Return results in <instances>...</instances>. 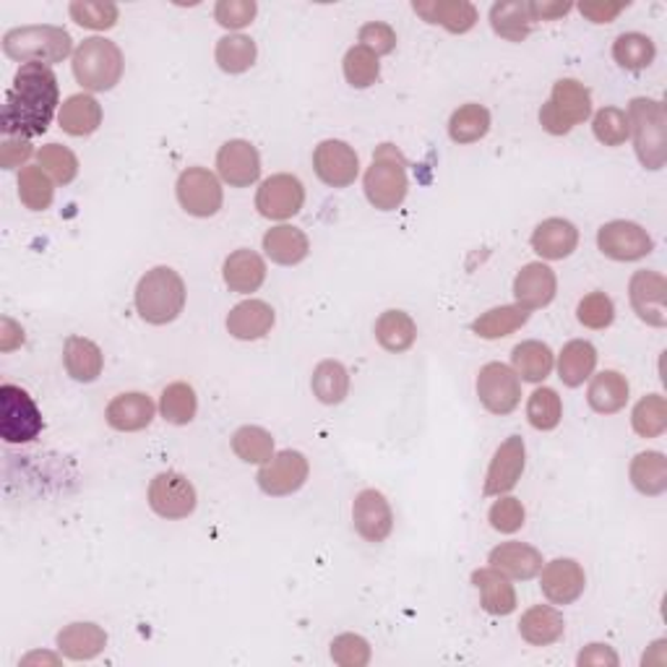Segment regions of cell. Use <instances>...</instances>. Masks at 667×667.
Segmentation results:
<instances>
[{
	"label": "cell",
	"instance_id": "55",
	"mask_svg": "<svg viewBox=\"0 0 667 667\" xmlns=\"http://www.w3.org/2000/svg\"><path fill=\"white\" fill-rule=\"evenodd\" d=\"M525 519H527L525 506H521L519 498H511V496H498V500L488 511L490 527L500 535L519 532V529L525 527Z\"/></svg>",
	"mask_w": 667,
	"mask_h": 667
},
{
	"label": "cell",
	"instance_id": "52",
	"mask_svg": "<svg viewBox=\"0 0 667 667\" xmlns=\"http://www.w3.org/2000/svg\"><path fill=\"white\" fill-rule=\"evenodd\" d=\"M345 79L352 89H368L374 87L381 76V63H378V56H374L368 48L362 44H355V48L347 50L345 56Z\"/></svg>",
	"mask_w": 667,
	"mask_h": 667
},
{
	"label": "cell",
	"instance_id": "1",
	"mask_svg": "<svg viewBox=\"0 0 667 667\" xmlns=\"http://www.w3.org/2000/svg\"><path fill=\"white\" fill-rule=\"evenodd\" d=\"M56 112H60L58 76L50 66H21L6 94L0 131L17 139H34L48 131Z\"/></svg>",
	"mask_w": 667,
	"mask_h": 667
},
{
	"label": "cell",
	"instance_id": "59",
	"mask_svg": "<svg viewBox=\"0 0 667 667\" xmlns=\"http://www.w3.org/2000/svg\"><path fill=\"white\" fill-rule=\"evenodd\" d=\"M34 155L29 139H17V136H6L0 143V167L3 170H17V167H27L29 157Z\"/></svg>",
	"mask_w": 667,
	"mask_h": 667
},
{
	"label": "cell",
	"instance_id": "12",
	"mask_svg": "<svg viewBox=\"0 0 667 667\" xmlns=\"http://www.w3.org/2000/svg\"><path fill=\"white\" fill-rule=\"evenodd\" d=\"M310 475V465L306 459V454L285 449L271 457L267 465H261L259 475H256V482L259 488L267 492L271 498H285L298 492L302 485L308 482Z\"/></svg>",
	"mask_w": 667,
	"mask_h": 667
},
{
	"label": "cell",
	"instance_id": "5",
	"mask_svg": "<svg viewBox=\"0 0 667 667\" xmlns=\"http://www.w3.org/2000/svg\"><path fill=\"white\" fill-rule=\"evenodd\" d=\"M362 188H366L370 207L378 211H394L405 203L409 191L407 159L394 143H381L374 151V162L366 170Z\"/></svg>",
	"mask_w": 667,
	"mask_h": 667
},
{
	"label": "cell",
	"instance_id": "28",
	"mask_svg": "<svg viewBox=\"0 0 667 667\" xmlns=\"http://www.w3.org/2000/svg\"><path fill=\"white\" fill-rule=\"evenodd\" d=\"M222 279L225 285L230 287V292L250 295L267 282V263H263L256 250L240 248L225 259Z\"/></svg>",
	"mask_w": 667,
	"mask_h": 667
},
{
	"label": "cell",
	"instance_id": "62",
	"mask_svg": "<svg viewBox=\"0 0 667 667\" xmlns=\"http://www.w3.org/2000/svg\"><path fill=\"white\" fill-rule=\"evenodd\" d=\"M571 11V3H558V0H532L529 3V17H532V21H556Z\"/></svg>",
	"mask_w": 667,
	"mask_h": 667
},
{
	"label": "cell",
	"instance_id": "64",
	"mask_svg": "<svg viewBox=\"0 0 667 667\" xmlns=\"http://www.w3.org/2000/svg\"><path fill=\"white\" fill-rule=\"evenodd\" d=\"M34 663H48V665H60V657L48 655V651H32L21 659V665H34Z\"/></svg>",
	"mask_w": 667,
	"mask_h": 667
},
{
	"label": "cell",
	"instance_id": "39",
	"mask_svg": "<svg viewBox=\"0 0 667 667\" xmlns=\"http://www.w3.org/2000/svg\"><path fill=\"white\" fill-rule=\"evenodd\" d=\"M310 389H313V397L321 405H342L347 394H350V374L339 360H323L313 370Z\"/></svg>",
	"mask_w": 667,
	"mask_h": 667
},
{
	"label": "cell",
	"instance_id": "34",
	"mask_svg": "<svg viewBox=\"0 0 667 667\" xmlns=\"http://www.w3.org/2000/svg\"><path fill=\"white\" fill-rule=\"evenodd\" d=\"M628 386L626 376L618 370H603V374L593 376V384L587 389V401L597 415H616L628 405Z\"/></svg>",
	"mask_w": 667,
	"mask_h": 667
},
{
	"label": "cell",
	"instance_id": "50",
	"mask_svg": "<svg viewBox=\"0 0 667 667\" xmlns=\"http://www.w3.org/2000/svg\"><path fill=\"white\" fill-rule=\"evenodd\" d=\"M68 13L76 24L83 29H94V32H108L118 24L120 11L116 3H102V0H73L68 6Z\"/></svg>",
	"mask_w": 667,
	"mask_h": 667
},
{
	"label": "cell",
	"instance_id": "47",
	"mask_svg": "<svg viewBox=\"0 0 667 667\" xmlns=\"http://www.w3.org/2000/svg\"><path fill=\"white\" fill-rule=\"evenodd\" d=\"M256 56H259V48L246 34H227L217 42L215 50L217 66L225 73H246L256 63Z\"/></svg>",
	"mask_w": 667,
	"mask_h": 667
},
{
	"label": "cell",
	"instance_id": "17",
	"mask_svg": "<svg viewBox=\"0 0 667 667\" xmlns=\"http://www.w3.org/2000/svg\"><path fill=\"white\" fill-rule=\"evenodd\" d=\"M628 300L634 313L647 326L665 329L667 326V279L659 271H636L628 282Z\"/></svg>",
	"mask_w": 667,
	"mask_h": 667
},
{
	"label": "cell",
	"instance_id": "53",
	"mask_svg": "<svg viewBox=\"0 0 667 667\" xmlns=\"http://www.w3.org/2000/svg\"><path fill=\"white\" fill-rule=\"evenodd\" d=\"M593 131L595 139L603 143V147H620L631 139V126H628V116L626 110L620 108H603L597 110V116L593 118Z\"/></svg>",
	"mask_w": 667,
	"mask_h": 667
},
{
	"label": "cell",
	"instance_id": "14",
	"mask_svg": "<svg viewBox=\"0 0 667 667\" xmlns=\"http://www.w3.org/2000/svg\"><path fill=\"white\" fill-rule=\"evenodd\" d=\"M306 203V188H302L300 178L290 176V172H277V176L267 178L256 193V209L261 217L277 219H292Z\"/></svg>",
	"mask_w": 667,
	"mask_h": 667
},
{
	"label": "cell",
	"instance_id": "27",
	"mask_svg": "<svg viewBox=\"0 0 667 667\" xmlns=\"http://www.w3.org/2000/svg\"><path fill=\"white\" fill-rule=\"evenodd\" d=\"M488 564L506 574L509 579H535L542 571V552L527 542H500L498 548L490 550Z\"/></svg>",
	"mask_w": 667,
	"mask_h": 667
},
{
	"label": "cell",
	"instance_id": "16",
	"mask_svg": "<svg viewBox=\"0 0 667 667\" xmlns=\"http://www.w3.org/2000/svg\"><path fill=\"white\" fill-rule=\"evenodd\" d=\"M527 467V446L521 436H509L492 454L488 475H485V496H504L517 488Z\"/></svg>",
	"mask_w": 667,
	"mask_h": 667
},
{
	"label": "cell",
	"instance_id": "24",
	"mask_svg": "<svg viewBox=\"0 0 667 667\" xmlns=\"http://www.w3.org/2000/svg\"><path fill=\"white\" fill-rule=\"evenodd\" d=\"M532 250L545 261H564L579 246V230L574 222L560 217H550L535 227Z\"/></svg>",
	"mask_w": 667,
	"mask_h": 667
},
{
	"label": "cell",
	"instance_id": "2",
	"mask_svg": "<svg viewBox=\"0 0 667 667\" xmlns=\"http://www.w3.org/2000/svg\"><path fill=\"white\" fill-rule=\"evenodd\" d=\"M186 282L176 269L155 267L136 285V310L151 326L172 323L186 308Z\"/></svg>",
	"mask_w": 667,
	"mask_h": 667
},
{
	"label": "cell",
	"instance_id": "56",
	"mask_svg": "<svg viewBox=\"0 0 667 667\" xmlns=\"http://www.w3.org/2000/svg\"><path fill=\"white\" fill-rule=\"evenodd\" d=\"M331 659L339 667H366L370 663V644L358 634H339L331 641Z\"/></svg>",
	"mask_w": 667,
	"mask_h": 667
},
{
	"label": "cell",
	"instance_id": "32",
	"mask_svg": "<svg viewBox=\"0 0 667 667\" xmlns=\"http://www.w3.org/2000/svg\"><path fill=\"white\" fill-rule=\"evenodd\" d=\"M58 123L68 136H76V139L92 136L102 126V104L87 92L71 94L60 104Z\"/></svg>",
	"mask_w": 667,
	"mask_h": 667
},
{
	"label": "cell",
	"instance_id": "4",
	"mask_svg": "<svg viewBox=\"0 0 667 667\" xmlns=\"http://www.w3.org/2000/svg\"><path fill=\"white\" fill-rule=\"evenodd\" d=\"M3 52L17 63H63L71 56L73 40L63 27L52 24H32V27H17L11 32L3 34Z\"/></svg>",
	"mask_w": 667,
	"mask_h": 667
},
{
	"label": "cell",
	"instance_id": "30",
	"mask_svg": "<svg viewBox=\"0 0 667 667\" xmlns=\"http://www.w3.org/2000/svg\"><path fill=\"white\" fill-rule=\"evenodd\" d=\"M58 651L73 663H87V659L100 657L108 647V634L97 624H71L58 634Z\"/></svg>",
	"mask_w": 667,
	"mask_h": 667
},
{
	"label": "cell",
	"instance_id": "3",
	"mask_svg": "<svg viewBox=\"0 0 667 667\" xmlns=\"http://www.w3.org/2000/svg\"><path fill=\"white\" fill-rule=\"evenodd\" d=\"M76 81L87 92H110L123 79V50L108 37H89L73 52L71 60Z\"/></svg>",
	"mask_w": 667,
	"mask_h": 667
},
{
	"label": "cell",
	"instance_id": "37",
	"mask_svg": "<svg viewBox=\"0 0 667 667\" xmlns=\"http://www.w3.org/2000/svg\"><path fill=\"white\" fill-rule=\"evenodd\" d=\"M511 366H514V374H517L521 381L540 384L552 374L556 358H552V350L545 342L527 339V342L514 347Z\"/></svg>",
	"mask_w": 667,
	"mask_h": 667
},
{
	"label": "cell",
	"instance_id": "6",
	"mask_svg": "<svg viewBox=\"0 0 667 667\" xmlns=\"http://www.w3.org/2000/svg\"><path fill=\"white\" fill-rule=\"evenodd\" d=\"M628 126L639 162L647 170H663L667 159V118L663 102L636 97L628 104Z\"/></svg>",
	"mask_w": 667,
	"mask_h": 667
},
{
	"label": "cell",
	"instance_id": "36",
	"mask_svg": "<svg viewBox=\"0 0 667 667\" xmlns=\"http://www.w3.org/2000/svg\"><path fill=\"white\" fill-rule=\"evenodd\" d=\"M532 17H529V3L525 0H500L490 9V27L492 32L509 42L527 40L532 32Z\"/></svg>",
	"mask_w": 667,
	"mask_h": 667
},
{
	"label": "cell",
	"instance_id": "40",
	"mask_svg": "<svg viewBox=\"0 0 667 667\" xmlns=\"http://www.w3.org/2000/svg\"><path fill=\"white\" fill-rule=\"evenodd\" d=\"M634 488L641 496H663L667 490V459L659 451H641L636 454L631 467H628Z\"/></svg>",
	"mask_w": 667,
	"mask_h": 667
},
{
	"label": "cell",
	"instance_id": "54",
	"mask_svg": "<svg viewBox=\"0 0 667 667\" xmlns=\"http://www.w3.org/2000/svg\"><path fill=\"white\" fill-rule=\"evenodd\" d=\"M576 318H579V323L587 326V329H608V326L616 321V306H613L610 295L589 292L579 300Z\"/></svg>",
	"mask_w": 667,
	"mask_h": 667
},
{
	"label": "cell",
	"instance_id": "35",
	"mask_svg": "<svg viewBox=\"0 0 667 667\" xmlns=\"http://www.w3.org/2000/svg\"><path fill=\"white\" fill-rule=\"evenodd\" d=\"M597 368V350L587 339H571L564 345V350L558 355V378L568 389H576L587 378L595 376Z\"/></svg>",
	"mask_w": 667,
	"mask_h": 667
},
{
	"label": "cell",
	"instance_id": "13",
	"mask_svg": "<svg viewBox=\"0 0 667 667\" xmlns=\"http://www.w3.org/2000/svg\"><path fill=\"white\" fill-rule=\"evenodd\" d=\"M597 248L613 261H639L655 250V240L641 225L613 219L597 230Z\"/></svg>",
	"mask_w": 667,
	"mask_h": 667
},
{
	"label": "cell",
	"instance_id": "31",
	"mask_svg": "<svg viewBox=\"0 0 667 667\" xmlns=\"http://www.w3.org/2000/svg\"><path fill=\"white\" fill-rule=\"evenodd\" d=\"M63 366L66 374L79 384H94L104 370V355L92 339L87 337H68L63 347Z\"/></svg>",
	"mask_w": 667,
	"mask_h": 667
},
{
	"label": "cell",
	"instance_id": "8",
	"mask_svg": "<svg viewBox=\"0 0 667 667\" xmlns=\"http://www.w3.org/2000/svg\"><path fill=\"white\" fill-rule=\"evenodd\" d=\"M44 428L37 401L21 386H0V438L6 444H32Z\"/></svg>",
	"mask_w": 667,
	"mask_h": 667
},
{
	"label": "cell",
	"instance_id": "33",
	"mask_svg": "<svg viewBox=\"0 0 667 667\" xmlns=\"http://www.w3.org/2000/svg\"><path fill=\"white\" fill-rule=\"evenodd\" d=\"M519 634L532 647H550L564 639L566 620L552 605H532L519 620Z\"/></svg>",
	"mask_w": 667,
	"mask_h": 667
},
{
	"label": "cell",
	"instance_id": "43",
	"mask_svg": "<svg viewBox=\"0 0 667 667\" xmlns=\"http://www.w3.org/2000/svg\"><path fill=\"white\" fill-rule=\"evenodd\" d=\"M490 131V110L480 102H467L454 110L449 120V136L454 143H475Z\"/></svg>",
	"mask_w": 667,
	"mask_h": 667
},
{
	"label": "cell",
	"instance_id": "42",
	"mask_svg": "<svg viewBox=\"0 0 667 667\" xmlns=\"http://www.w3.org/2000/svg\"><path fill=\"white\" fill-rule=\"evenodd\" d=\"M19 199L29 211L50 209L56 199V180L42 170L40 165H27L19 170Z\"/></svg>",
	"mask_w": 667,
	"mask_h": 667
},
{
	"label": "cell",
	"instance_id": "48",
	"mask_svg": "<svg viewBox=\"0 0 667 667\" xmlns=\"http://www.w3.org/2000/svg\"><path fill=\"white\" fill-rule=\"evenodd\" d=\"M527 420L535 430H556L564 420V401H560L558 391L550 386L535 389L532 397L527 401Z\"/></svg>",
	"mask_w": 667,
	"mask_h": 667
},
{
	"label": "cell",
	"instance_id": "11",
	"mask_svg": "<svg viewBox=\"0 0 667 667\" xmlns=\"http://www.w3.org/2000/svg\"><path fill=\"white\" fill-rule=\"evenodd\" d=\"M477 397L490 415H511L521 401V378L504 362H488L477 374Z\"/></svg>",
	"mask_w": 667,
	"mask_h": 667
},
{
	"label": "cell",
	"instance_id": "9",
	"mask_svg": "<svg viewBox=\"0 0 667 667\" xmlns=\"http://www.w3.org/2000/svg\"><path fill=\"white\" fill-rule=\"evenodd\" d=\"M176 193L183 211L201 219L215 217L217 211L222 209L225 201L222 183H219V178L211 170H207V167H188V170L180 172Z\"/></svg>",
	"mask_w": 667,
	"mask_h": 667
},
{
	"label": "cell",
	"instance_id": "57",
	"mask_svg": "<svg viewBox=\"0 0 667 667\" xmlns=\"http://www.w3.org/2000/svg\"><path fill=\"white\" fill-rule=\"evenodd\" d=\"M259 6L256 0H219L215 6V19L225 29H246L253 24Z\"/></svg>",
	"mask_w": 667,
	"mask_h": 667
},
{
	"label": "cell",
	"instance_id": "15",
	"mask_svg": "<svg viewBox=\"0 0 667 667\" xmlns=\"http://www.w3.org/2000/svg\"><path fill=\"white\" fill-rule=\"evenodd\" d=\"M313 170L329 188H347L360 176V157L347 141L326 139L313 151Z\"/></svg>",
	"mask_w": 667,
	"mask_h": 667
},
{
	"label": "cell",
	"instance_id": "49",
	"mask_svg": "<svg viewBox=\"0 0 667 667\" xmlns=\"http://www.w3.org/2000/svg\"><path fill=\"white\" fill-rule=\"evenodd\" d=\"M631 426L636 436L657 438L667 430V401L663 394H647L639 405L634 407Z\"/></svg>",
	"mask_w": 667,
	"mask_h": 667
},
{
	"label": "cell",
	"instance_id": "60",
	"mask_svg": "<svg viewBox=\"0 0 667 667\" xmlns=\"http://www.w3.org/2000/svg\"><path fill=\"white\" fill-rule=\"evenodd\" d=\"M626 9L628 3H603V0L579 3V13L584 19L593 21V24H610V21H616Z\"/></svg>",
	"mask_w": 667,
	"mask_h": 667
},
{
	"label": "cell",
	"instance_id": "63",
	"mask_svg": "<svg viewBox=\"0 0 667 667\" xmlns=\"http://www.w3.org/2000/svg\"><path fill=\"white\" fill-rule=\"evenodd\" d=\"M24 345V329L13 318H0V352H11Z\"/></svg>",
	"mask_w": 667,
	"mask_h": 667
},
{
	"label": "cell",
	"instance_id": "22",
	"mask_svg": "<svg viewBox=\"0 0 667 667\" xmlns=\"http://www.w3.org/2000/svg\"><path fill=\"white\" fill-rule=\"evenodd\" d=\"M412 11L422 21L444 27L451 34H467L480 19L475 3H469V0H415Z\"/></svg>",
	"mask_w": 667,
	"mask_h": 667
},
{
	"label": "cell",
	"instance_id": "21",
	"mask_svg": "<svg viewBox=\"0 0 667 667\" xmlns=\"http://www.w3.org/2000/svg\"><path fill=\"white\" fill-rule=\"evenodd\" d=\"M556 292H558L556 271L542 261H532L527 263V267H521L517 279H514V298H517V306L527 308L529 313L550 306L552 298H556Z\"/></svg>",
	"mask_w": 667,
	"mask_h": 667
},
{
	"label": "cell",
	"instance_id": "58",
	"mask_svg": "<svg viewBox=\"0 0 667 667\" xmlns=\"http://www.w3.org/2000/svg\"><path fill=\"white\" fill-rule=\"evenodd\" d=\"M358 40L362 48H368L378 58L391 56L397 50V32L389 24H384V21H370V24L360 27Z\"/></svg>",
	"mask_w": 667,
	"mask_h": 667
},
{
	"label": "cell",
	"instance_id": "19",
	"mask_svg": "<svg viewBox=\"0 0 667 667\" xmlns=\"http://www.w3.org/2000/svg\"><path fill=\"white\" fill-rule=\"evenodd\" d=\"M217 172L230 188H248L261 178V155L246 139H232L217 151Z\"/></svg>",
	"mask_w": 667,
	"mask_h": 667
},
{
	"label": "cell",
	"instance_id": "25",
	"mask_svg": "<svg viewBox=\"0 0 667 667\" xmlns=\"http://www.w3.org/2000/svg\"><path fill=\"white\" fill-rule=\"evenodd\" d=\"M277 316L275 308L263 300H242L235 306L230 313H227V331L232 334L235 339L240 342H256V339H263L275 326Z\"/></svg>",
	"mask_w": 667,
	"mask_h": 667
},
{
	"label": "cell",
	"instance_id": "10",
	"mask_svg": "<svg viewBox=\"0 0 667 667\" xmlns=\"http://www.w3.org/2000/svg\"><path fill=\"white\" fill-rule=\"evenodd\" d=\"M199 496L193 482L180 472H159L149 482V506L157 517L178 521L188 519L196 511Z\"/></svg>",
	"mask_w": 667,
	"mask_h": 667
},
{
	"label": "cell",
	"instance_id": "44",
	"mask_svg": "<svg viewBox=\"0 0 667 667\" xmlns=\"http://www.w3.org/2000/svg\"><path fill=\"white\" fill-rule=\"evenodd\" d=\"M159 412L172 426H188L196 412H199V397H196L193 386L186 381L167 386L162 391V399H159Z\"/></svg>",
	"mask_w": 667,
	"mask_h": 667
},
{
	"label": "cell",
	"instance_id": "29",
	"mask_svg": "<svg viewBox=\"0 0 667 667\" xmlns=\"http://www.w3.org/2000/svg\"><path fill=\"white\" fill-rule=\"evenodd\" d=\"M263 253L279 267H298L300 261L308 259L310 240L300 227L277 225L263 235Z\"/></svg>",
	"mask_w": 667,
	"mask_h": 667
},
{
	"label": "cell",
	"instance_id": "7",
	"mask_svg": "<svg viewBox=\"0 0 667 667\" xmlns=\"http://www.w3.org/2000/svg\"><path fill=\"white\" fill-rule=\"evenodd\" d=\"M593 116V94L579 79H560L552 83L550 100L540 110V126L550 136H566Z\"/></svg>",
	"mask_w": 667,
	"mask_h": 667
},
{
	"label": "cell",
	"instance_id": "23",
	"mask_svg": "<svg viewBox=\"0 0 667 667\" xmlns=\"http://www.w3.org/2000/svg\"><path fill=\"white\" fill-rule=\"evenodd\" d=\"M155 415H157L155 401H151V397H147L143 391L118 394V397L108 405V409H104V420H108V426L112 430H120V434H139V430L151 426Z\"/></svg>",
	"mask_w": 667,
	"mask_h": 667
},
{
	"label": "cell",
	"instance_id": "61",
	"mask_svg": "<svg viewBox=\"0 0 667 667\" xmlns=\"http://www.w3.org/2000/svg\"><path fill=\"white\" fill-rule=\"evenodd\" d=\"M618 655L613 651L608 644H589L579 651L576 665L579 667H618Z\"/></svg>",
	"mask_w": 667,
	"mask_h": 667
},
{
	"label": "cell",
	"instance_id": "46",
	"mask_svg": "<svg viewBox=\"0 0 667 667\" xmlns=\"http://www.w3.org/2000/svg\"><path fill=\"white\" fill-rule=\"evenodd\" d=\"M657 48L651 42V37L639 34V32H626L613 42V58L620 68L626 71H644L655 63Z\"/></svg>",
	"mask_w": 667,
	"mask_h": 667
},
{
	"label": "cell",
	"instance_id": "51",
	"mask_svg": "<svg viewBox=\"0 0 667 667\" xmlns=\"http://www.w3.org/2000/svg\"><path fill=\"white\" fill-rule=\"evenodd\" d=\"M37 165H40L58 186L73 183L76 176H79V159H76L71 149L60 147V143H44V147L37 151Z\"/></svg>",
	"mask_w": 667,
	"mask_h": 667
},
{
	"label": "cell",
	"instance_id": "38",
	"mask_svg": "<svg viewBox=\"0 0 667 667\" xmlns=\"http://www.w3.org/2000/svg\"><path fill=\"white\" fill-rule=\"evenodd\" d=\"M376 339L386 352H407L417 339V323L405 310H384L376 321Z\"/></svg>",
	"mask_w": 667,
	"mask_h": 667
},
{
	"label": "cell",
	"instance_id": "45",
	"mask_svg": "<svg viewBox=\"0 0 667 667\" xmlns=\"http://www.w3.org/2000/svg\"><path fill=\"white\" fill-rule=\"evenodd\" d=\"M232 451L246 465H267L275 457V438L267 428L242 426L232 436Z\"/></svg>",
	"mask_w": 667,
	"mask_h": 667
},
{
	"label": "cell",
	"instance_id": "20",
	"mask_svg": "<svg viewBox=\"0 0 667 667\" xmlns=\"http://www.w3.org/2000/svg\"><path fill=\"white\" fill-rule=\"evenodd\" d=\"M540 589L552 605H571L584 595L587 587V574L579 560L574 558H556L542 566L540 571Z\"/></svg>",
	"mask_w": 667,
	"mask_h": 667
},
{
	"label": "cell",
	"instance_id": "41",
	"mask_svg": "<svg viewBox=\"0 0 667 667\" xmlns=\"http://www.w3.org/2000/svg\"><path fill=\"white\" fill-rule=\"evenodd\" d=\"M529 321V310L521 306H500L480 313L472 321V331L480 339H504L519 331Z\"/></svg>",
	"mask_w": 667,
	"mask_h": 667
},
{
	"label": "cell",
	"instance_id": "18",
	"mask_svg": "<svg viewBox=\"0 0 667 667\" xmlns=\"http://www.w3.org/2000/svg\"><path fill=\"white\" fill-rule=\"evenodd\" d=\"M352 525L366 542H384L394 529V511L381 490L368 488L355 496L352 504Z\"/></svg>",
	"mask_w": 667,
	"mask_h": 667
},
{
	"label": "cell",
	"instance_id": "26",
	"mask_svg": "<svg viewBox=\"0 0 667 667\" xmlns=\"http://www.w3.org/2000/svg\"><path fill=\"white\" fill-rule=\"evenodd\" d=\"M472 584L480 593L485 613H490V616H511L517 610V589H514L509 576L500 574L498 568H477V571H472Z\"/></svg>",
	"mask_w": 667,
	"mask_h": 667
}]
</instances>
